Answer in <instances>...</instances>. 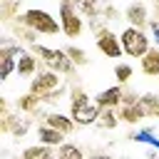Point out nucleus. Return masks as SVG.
<instances>
[{"label": "nucleus", "mask_w": 159, "mask_h": 159, "mask_svg": "<svg viewBox=\"0 0 159 159\" xmlns=\"http://www.w3.org/2000/svg\"><path fill=\"white\" fill-rule=\"evenodd\" d=\"M67 99H70V112H72V109H80V107H87V104H92V102H94V99H89L87 89H82L77 82H72Z\"/></svg>", "instance_id": "obj_19"}, {"label": "nucleus", "mask_w": 159, "mask_h": 159, "mask_svg": "<svg viewBox=\"0 0 159 159\" xmlns=\"http://www.w3.org/2000/svg\"><path fill=\"white\" fill-rule=\"evenodd\" d=\"M122 97H124V87H122V84H112V87L97 92L94 104H97L99 109H119V107H122Z\"/></svg>", "instance_id": "obj_9"}, {"label": "nucleus", "mask_w": 159, "mask_h": 159, "mask_svg": "<svg viewBox=\"0 0 159 159\" xmlns=\"http://www.w3.org/2000/svg\"><path fill=\"white\" fill-rule=\"evenodd\" d=\"M57 159H87L84 149L75 142H65L62 147H57Z\"/></svg>", "instance_id": "obj_22"}, {"label": "nucleus", "mask_w": 159, "mask_h": 159, "mask_svg": "<svg viewBox=\"0 0 159 159\" xmlns=\"http://www.w3.org/2000/svg\"><path fill=\"white\" fill-rule=\"evenodd\" d=\"M87 159H117V157L104 154V152H92V154H87Z\"/></svg>", "instance_id": "obj_31"}, {"label": "nucleus", "mask_w": 159, "mask_h": 159, "mask_svg": "<svg viewBox=\"0 0 159 159\" xmlns=\"http://www.w3.org/2000/svg\"><path fill=\"white\" fill-rule=\"evenodd\" d=\"M20 159H57V149L45 144H30L20 152Z\"/></svg>", "instance_id": "obj_17"}, {"label": "nucleus", "mask_w": 159, "mask_h": 159, "mask_svg": "<svg viewBox=\"0 0 159 159\" xmlns=\"http://www.w3.org/2000/svg\"><path fill=\"white\" fill-rule=\"evenodd\" d=\"M97 127H99V129H107V132H109V129H117V127H119V114H117V109H102Z\"/></svg>", "instance_id": "obj_24"}, {"label": "nucleus", "mask_w": 159, "mask_h": 159, "mask_svg": "<svg viewBox=\"0 0 159 159\" xmlns=\"http://www.w3.org/2000/svg\"><path fill=\"white\" fill-rule=\"evenodd\" d=\"M147 30H149V37H152V42L159 47V20H154V17H152V22H149V27H147Z\"/></svg>", "instance_id": "obj_28"}, {"label": "nucleus", "mask_w": 159, "mask_h": 159, "mask_svg": "<svg viewBox=\"0 0 159 159\" xmlns=\"http://www.w3.org/2000/svg\"><path fill=\"white\" fill-rule=\"evenodd\" d=\"M75 2H77V10L82 12V17H87L89 22L102 17V5H99V0H75Z\"/></svg>", "instance_id": "obj_21"}, {"label": "nucleus", "mask_w": 159, "mask_h": 159, "mask_svg": "<svg viewBox=\"0 0 159 159\" xmlns=\"http://www.w3.org/2000/svg\"><path fill=\"white\" fill-rule=\"evenodd\" d=\"M139 104L144 107V112H147L149 119H157V112H159V94L157 92H144L139 97Z\"/></svg>", "instance_id": "obj_23"}, {"label": "nucleus", "mask_w": 159, "mask_h": 159, "mask_svg": "<svg viewBox=\"0 0 159 159\" xmlns=\"http://www.w3.org/2000/svg\"><path fill=\"white\" fill-rule=\"evenodd\" d=\"M7 27H10V32H12V40H17V42H25L27 47H32V45L37 42V37H40V35H37L35 30H30V27H27V25H25L20 17H17L15 22H10Z\"/></svg>", "instance_id": "obj_14"}, {"label": "nucleus", "mask_w": 159, "mask_h": 159, "mask_svg": "<svg viewBox=\"0 0 159 159\" xmlns=\"http://www.w3.org/2000/svg\"><path fill=\"white\" fill-rule=\"evenodd\" d=\"M15 109L20 112V114H27V117H37L40 112H42V99L37 97V94H32V92H25V94H20L17 99H15Z\"/></svg>", "instance_id": "obj_11"}, {"label": "nucleus", "mask_w": 159, "mask_h": 159, "mask_svg": "<svg viewBox=\"0 0 159 159\" xmlns=\"http://www.w3.org/2000/svg\"><path fill=\"white\" fill-rule=\"evenodd\" d=\"M102 17H107V20H117V17H119V12H117V7H114V5H109V2H107V5L102 7Z\"/></svg>", "instance_id": "obj_30"}, {"label": "nucleus", "mask_w": 159, "mask_h": 159, "mask_svg": "<svg viewBox=\"0 0 159 159\" xmlns=\"http://www.w3.org/2000/svg\"><path fill=\"white\" fill-rule=\"evenodd\" d=\"M20 20H22L30 30H35L37 35H45V37H52V35H60V32H62L60 20H55V17H52L47 10H42V7H27V10H22Z\"/></svg>", "instance_id": "obj_2"}, {"label": "nucleus", "mask_w": 159, "mask_h": 159, "mask_svg": "<svg viewBox=\"0 0 159 159\" xmlns=\"http://www.w3.org/2000/svg\"><path fill=\"white\" fill-rule=\"evenodd\" d=\"M119 42H122V50L127 57L132 60H142L149 50H152V37L147 30H139V27H132L127 25L122 32H119Z\"/></svg>", "instance_id": "obj_1"}, {"label": "nucleus", "mask_w": 159, "mask_h": 159, "mask_svg": "<svg viewBox=\"0 0 159 159\" xmlns=\"http://www.w3.org/2000/svg\"><path fill=\"white\" fill-rule=\"evenodd\" d=\"M30 52L42 62V67H45V70H47V67H50V65L62 55V50H55V47H47V45H40V42H35V45L30 47Z\"/></svg>", "instance_id": "obj_18"}, {"label": "nucleus", "mask_w": 159, "mask_h": 159, "mask_svg": "<svg viewBox=\"0 0 159 159\" xmlns=\"http://www.w3.org/2000/svg\"><path fill=\"white\" fill-rule=\"evenodd\" d=\"M65 52H67V57L72 60L75 67H84V65H89V57H87V52H84L82 47H77V45H67Z\"/></svg>", "instance_id": "obj_25"}, {"label": "nucleus", "mask_w": 159, "mask_h": 159, "mask_svg": "<svg viewBox=\"0 0 159 159\" xmlns=\"http://www.w3.org/2000/svg\"><path fill=\"white\" fill-rule=\"evenodd\" d=\"M147 159H159V154H152V157H147Z\"/></svg>", "instance_id": "obj_33"}, {"label": "nucleus", "mask_w": 159, "mask_h": 159, "mask_svg": "<svg viewBox=\"0 0 159 159\" xmlns=\"http://www.w3.org/2000/svg\"><path fill=\"white\" fill-rule=\"evenodd\" d=\"M65 84H67V80H65L62 75H57V72H52V70H40V72L30 80V89H27V92H32V94H37V97L42 99V97L57 92V89L65 87Z\"/></svg>", "instance_id": "obj_4"}, {"label": "nucleus", "mask_w": 159, "mask_h": 159, "mask_svg": "<svg viewBox=\"0 0 159 159\" xmlns=\"http://www.w3.org/2000/svg\"><path fill=\"white\" fill-rule=\"evenodd\" d=\"M154 20H159V5H154Z\"/></svg>", "instance_id": "obj_32"}, {"label": "nucleus", "mask_w": 159, "mask_h": 159, "mask_svg": "<svg viewBox=\"0 0 159 159\" xmlns=\"http://www.w3.org/2000/svg\"><path fill=\"white\" fill-rule=\"evenodd\" d=\"M124 20H127V25H132V27L147 30L149 22H152V15H149L147 2H144V0H134V2H129V5L124 7Z\"/></svg>", "instance_id": "obj_7"}, {"label": "nucleus", "mask_w": 159, "mask_h": 159, "mask_svg": "<svg viewBox=\"0 0 159 159\" xmlns=\"http://www.w3.org/2000/svg\"><path fill=\"white\" fill-rule=\"evenodd\" d=\"M139 97H142V94H137L134 89H127V87H124V97H122V104H137V102H139Z\"/></svg>", "instance_id": "obj_29"}, {"label": "nucleus", "mask_w": 159, "mask_h": 159, "mask_svg": "<svg viewBox=\"0 0 159 159\" xmlns=\"http://www.w3.org/2000/svg\"><path fill=\"white\" fill-rule=\"evenodd\" d=\"M132 77H134V67H132L129 62H117V65H114V80H117V84L124 87Z\"/></svg>", "instance_id": "obj_26"}, {"label": "nucleus", "mask_w": 159, "mask_h": 159, "mask_svg": "<svg viewBox=\"0 0 159 159\" xmlns=\"http://www.w3.org/2000/svg\"><path fill=\"white\" fill-rule=\"evenodd\" d=\"M99 114H102V109L94 102L87 104V107H80V109H72L70 112V117L75 119L77 127H92V124H97L99 122Z\"/></svg>", "instance_id": "obj_12"}, {"label": "nucleus", "mask_w": 159, "mask_h": 159, "mask_svg": "<svg viewBox=\"0 0 159 159\" xmlns=\"http://www.w3.org/2000/svg\"><path fill=\"white\" fill-rule=\"evenodd\" d=\"M154 5H159V0H154Z\"/></svg>", "instance_id": "obj_34"}, {"label": "nucleus", "mask_w": 159, "mask_h": 159, "mask_svg": "<svg viewBox=\"0 0 159 159\" xmlns=\"http://www.w3.org/2000/svg\"><path fill=\"white\" fill-rule=\"evenodd\" d=\"M94 45L97 50L107 57V60H122L124 50H122V42H119V35L109 27H102L97 35H94Z\"/></svg>", "instance_id": "obj_6"}, {"label": "nucleus", "mask_w": 159, "mask_h": 159, "mask_svg": "<svg viewBox=\"0 0 159 159\" xmlns=\"http://www.w3.org/2000/svg\"><path fill=\"white\" fill-rule=\"evenodd\" d=\"M40 70H42V62H40V60H37V57H35L30 50H25V52L17 57V70H15V72H17V77L32 80V77H35Z\"/></svg>", "instance_id": "obj_10"}, {"label": "nucleus", "mask_w": 159, "mask_h": 159, "mask_svg": "<svg viewBox=\"0 0 159 159\" xmlns=\"http://www.w3.org/2000/svg\"><path fill=\"white\" fill-rule=\"evenodd\" d=\"M60 25H62V35L67 40H77L84 32V17L77 10L75 0H60Z\"/></svg>", "instance_id": "obj_3"}, {"label": "nucleus", "mask_w": 159, "mask_h": 159, "mask_svg": "<svg viewBox=\"0 0 159 159\" xmlns=\"http://www.w3.org/2000/svg\"><path fill=\"white\" fill-rule=\"evenodd\" d=\"M20 15H22L20 12V0H0V17H2L5 25L15 22Z\"/></svg>", "instance_id": "obj_20"}, {"label": "nucleus", "mask_w": 159, "mask_h": 159, "mask_svg": "<svg viewBox=\"0 0 159 159\" xmlns=\"http://www.w3.org/2000/svg\"><path fill=\"white\" fill-rule=\"evenodd\" d=\"M17 70V60L15 57H0V80H10V75Z\"/></svg>", "instance_id": "obj_27"}, {"label": "nucleus", "mask_w": 159, "mask_h": 159, "mask_svg": "<svg viewBox=\"0 0 159 159\" xmlns=\"http://www.w3.org/2000/svg\"><path fill=\"white\" fill-rule=\"evenodd\" d=\"M30 127H32V117H27V114H22V117H20V112H17V114H15V112L0 114V132H2L5 137L22 139V137L30 132Z\"/></svg>", "instance_id": "obj_5"}, {"label": "nucleus", "mask_w": 159, "mask_h": 159, "mask_svg": "<svg viewBox=\"0 0 159 159\" xmlns=\"http://www.w3.org/2000/svg\"><path fill=\"white\" fill-rule=\"evenodd\" d=\"M35 134H37V144H45V147H52V149H57V147L65 144V134L57 132V129H52V127H47L45 122H40L35 127Z\"/></svg>", "instance_id": "obj_13"}, {"label": "nucleus", "mask_w": 159, "mask_h": 159, "mask_svg": "<svg viewBox=\"0 0 159 159\" xmlns=\"http://www.w3.org/2000/svg\"><path fill=\"white\" fill-rule=\"evenodd\" d=\"M157 119H159V112H157Z\"/></svg>", "instance_id": "obj_35"}, {"label": "nucleus", "mask_w": 159, "mask_h": 159, "mask_svg": "<svg viewBox=\"0 0 159 159\" xmlns=\"http://www.w3.org/2000/svg\"><path fill=\"white\" fill-rule=\"evenodd\" d=\"M42 122L47 124V127H52V129H57V132H62L65 137H70L75 129H77V124H75V119L70 117V114H65V112H60V109H52V112H45L42 114Z\"/></svg>", "instance_id": "obj_8"}, {"label": "nucleus", "mask_w": 159, "mask_h": 159, "mask_svg": "<svg viewBox=\"0 0 159 159\" xmlns=\"http://www.w3.org/2000/svg\"><path fill=\"white\" fill-rule=\"evenodd\" d=\"M117 114H119V122H124V124H142V119H149L139 102L137 104H122L117 109Z\"/></svg>", "instance_id": "obj_15"}, {"label": "nucleus", "mask_w": 159, "mask_h": 159, "mask_svg": "<svg viewBox=\"0 0 159 159\" xmlns=\"http://www.w3.org/2000/svg\"><path fill=\"white\" fill-rule=\"evenodd\" d=\"M139 72L144 77H159V47L152 45V50L139 60Z\"/></svg>", "instance_id": "obj_16"}]
</instances>
